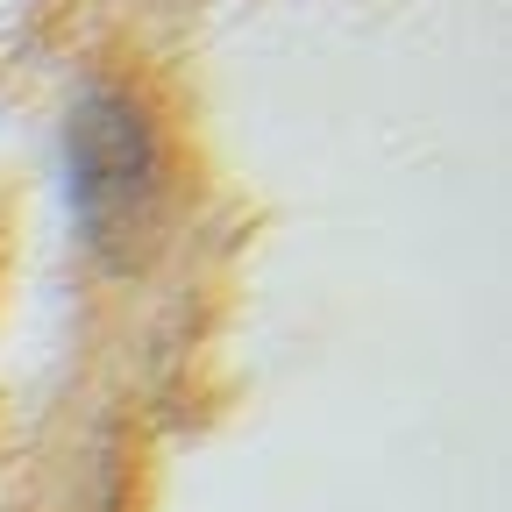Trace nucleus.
<instances>
[{"instance_id": "obj_1", "label": "nucleus", "mask_w": 512, "mask_h": 512, "mask_svg": "<svg viewBox=\"0 0 512 512\" xmlns=\"http://www.w3.org/2000/svg\"><path fill=\"white\" fill-rule=\"evenodd\" d=\"M64 164H72V214L100 264L128 271L143 264L157 228H164V128L128 86H86L64 128Z\"/></svg>"}]
</instances>
